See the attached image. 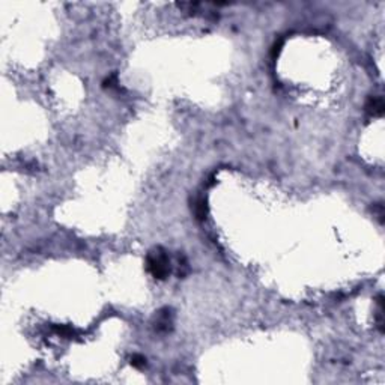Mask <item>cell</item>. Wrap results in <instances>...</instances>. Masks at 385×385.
Masks as SVG:
<instances>
[{"label":"cell","instance_id":"cell-1","mask_svg":"<svg viewBox=\"0 0 385 385\" xmlns=\"http://www.w3.org/2000/svg\"><path fill=\"white\" fill-rule=\"evenodd\" d=\"M147 269L149 272L158 278V280H164L169 272H170V260L167 257V255L161 250L157 249L149 253L147 256Z\"/></svg>","mask_w":385,"mask_h":385},{"label":"cell","instance_id":"cell-3","mask_svg":"<svg viewBox=\"0 0 385 385\" xmlns=\"http://www.w3.org/2000/svg\"><path fill=\"white\" fill-rule=\"evenodd\" d=\"M131 364H132L134 367L140 369V367H143V366L146 364V358H144V357H141V355H132V358H131Z\"/></svg>","mask_w":385,"mask_h":385},{"label":"cell","instance_id":"cell-2","mask_svg":"<svg viewBox=\"0 0 385 385\" xmlns=\"http://www.w3.org/2000/svg\"><path fill=\"white\" fill-rule=\"evenodd\" d=\"M384 100L382 97H372L369 98L367 104H366V110L370 116H382L384 115Z\"/></svg>","mask_w":385,"mask_h":385}]
</instances>
